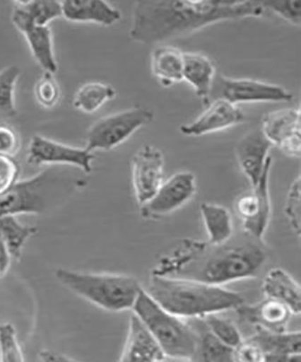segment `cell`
I'll return each mask as SVG.
<instances>
[{"label":"cell","instance_id":"cell-1","mask_svg":"<svg viewBox=\"0 0 301 362\" xmlns=\"http://www.w3.org/2000/svg\"><path fill=\"white\" fill-rule=\"evenodd\" d=\"M268 257L264 240L242 231L221 245L186 241L182 248L162 260L152 274L223 287L257 277Z\"/></svg>","mask_w":301,"mask_h":362},{"label":"cell","instance_id":"cell-2","mask_svg":"<svg viewBox=\"0 0 301 362\" xmlns=\"http://www.w3.org/2000/svg\"><path fill=\"white\" fill-rule=\"evenodd\" d=\"M259 1H155L141 0L132 11L129 37L150 45L177 40L216 23L262 18Z\"/></svg>","mask_w":301,"mask_h":362},{"label":"cell","instance_id":"cell-3","mask_svg":"<svg viewBox=\"0 0 301 362\" xmlns=\"http://www.w3.org/2000/svg\"><path fill=\"white\" fill-rule=\"evenodd\" d=\"M87 183L86 174L79 169L47 168L30 179L18 181L8 192L0 195V218L53 212Z\"/></svg>","mask_w":301,"mask_h":362},{"label":"cell","instance_id":"cell-4","mask_svg":"<svg viewBox=\"0 0 301 362\" xmlns=\"http://www.w3.org/2000/svg\"><path fill=\"white\" fill-rule=\"evenodd\" d=\"M145 291L162 308L182 319L235 311L244 303L240 293L222 286L154 274Z\"/></svg>","mask_w":301,"mask_h":362},{"label":"cell","instance_id":"cell-5","mask_svg":"<svg viewBox=\"0 0 301 362\" xmlns=\"http://www.w3.org/2000/svg\"><path fill=\"white\" fill-rule=\"evenodd\" d=\"M54 276L61 286L107 312L132 310L143 287L135 277L122 274L92 273L57 268Z\"/></svg>","mask_w":301,"mask_h":362},{"label":"cell","instance_id":"cell-6","mask_svg":"<svg viewBox=\"0 0 301 362\" xmlns=\"http://www.w3.org/2000/svg\"><path fill=\"white\" fill-rule=\"evenodd\" d=\"M132 312L156 339L165 356L193 358L199 337L187 322L162 308L145 289L141 291Z\"/></svg>","mask_w":301,"mask_h":362},{"label":"cell","instance_id":"cell-7","mask_svg":"<svg viewBox=\"0 0 301 362\" xmlns=\"http://www.w3.org/2000/svg\"><path fill=\"white\" fill-rule=\"evenodd\" d=\"M154 119L150 109L137 106L105 116L95 122L87 132L86 150L110 151L131 138Z\"/></svg>","mask_w":301,"mask_h":362},{"label":"cell","instance_id":"cell-8","mask_svg":"<svg viewBox=\"0 0 301 362\" xmlns=\"http://www.w3.org/2000/svg\"><path fill=\"white\" fill-rule=\"evenodd\" d=\"M216 99L225 100L237 105L242 103L290 102L293 99V95L284 87L273 83L254 79L230 78L216 74L208 105Z\"/></svg>","mask_w":301,"mask_h":362},{"label":"cell","instance_id":"cell-9","mask_svg":"<svg viewBox=\"0 0 301 362\" xmlns=\"http://www.w3.org/2000/svg\"><path fill=\"white\" fill-rule=\"evenodd\" d=\"M196 192L194 173L181 171L163 181L160 189L148 202L141 206L145 219H158L171 214L189 203Z\"/></svg>","mask_w":301,"mask_h":362},{"label":"cell","instance_id":"cell-10","mask_svg":"<svg viewBox=\"0 0 301 362\" xmlns=\"http://www.w3.org/2000/svg\"><path fill=\"white\" fill-rule=\"evenodd\" d=\"M273 161L268 164L258 185L251 192L242 194L235 202V212L240 218L244 231L264 239L271 216L268 179Z\"/></svg>","mask_w":301,"mask_h":362},{"label":"cell","instance_id":"cell-11","mask_svg":"<svg viewBox=\"0 0 301 362\" xmlns=\"http://www.w3.org/2000/svg\"><path fill=\"white\" fill-rule=\"evenodd\" d=\"M95 155L87 151L35 135L29 144L28 163L31 165H53L74 167L88 175L92 173Z\"/></svg>","mask_w":301,"mask_h":362},{"label":"cell","instance_id":"cell-12","mask_svg":"<svg viewBox=\"0 0 301 362\" xmlns=\"http://www.w3.org/2000/svg\"><path fill=\"white\" fill-rule=\"evenodd\" d=\"M261 130L273 145L284 154L300 158L301 113L300 109L285 108L266 113Z\"/></svg>","mask_w":301,"mask_h":362},{"label":"cell","instance_id":"cell-13","mask_svg":"<svg viewBox=\"0 0 301 362\" xmlns=\"http://www.w3.org/2000/svg\"><path fill=\"white\" fill-rule=\"evenodd\" d=\"M135 198L140 205L148 202L163 183L164 155L158 148L144 145L131 160Z\"/></svg>","mask_w":301,"mask_h":362},{"label":"cell","instance_id":"cell-14","mask_svg":"<svg viewBox=\"0 0 301 362\" xmlns=\"http://www.w3.org/2000/svg\"><path fill=\"white\" fill-rule=\"evenodd\" d=\"M273 144L265 137L261 128L246 134L235 147L236 158L242 173L247 177L252 189L258 185L268 164L273 161L268 157Z\"/></svg>","mask_w":301,"mask_h":362},{"label":"cell","instance_id":"cell-15","mask_svg":"<svg viewBox=\"0 0 301 362\" xmlns=\"http://www.w3.org/2000/svg\"><path fill=\"white\" fill-rule=\"evenodd\" d=\"M244 113L237 105L223 99L210 102L206 109L189 124L181 126V134L187 136H203L225 130L242 124Z\"/></svg>","mask_w":301,"mask_h":362},{"label":"cell","instance_id":"cell-16","mask_svg":"<svg viewBox=\"0 0 301 362\" xmlns=\"http://www.w3.org/2000/svg\"><path fill=\"white\" fill-rule=\"evenodd\" d=\"M165 357L156 339L137 316H129L127 337L118 362H158Z\"/></svg>","mask_w":301,"mask_h":362},{"label":"cell","instance_id":"cell-17","mask_svg":"<svg viewBox=\"0 0 301 362\" xmlns=\"http://www.w3.org/2000/svg\"><path fill=\"white\" fill-rule=\"evenodd\" d=\"M235 311L255 327L271 332H287L291 316L293 315L289 307L280 300L271 298L254 305L244 303Z\"/></svg>","mask_w":301,"mask_h":362},{"label":"cell","instance_id":"cell-18","mask_svg":"<svg viewBox=\"0 0 301 362\" xmlns=\"http://www.w3.org/2000/svg\"><path fill=\"white\" fill-rule=\"evenodd\" d=\"M12 22L25 35L32 54L45 72L56 74L58 66L54 57L53 37L50 28L31 24L15 15H12Z\"/></svg>","mask_w":301,"mask_h":362},{"label":"cell","instance_id":"cell-19","mask_svg":"<svg viewBox=\"0 0 301 362\" xmlns=\"http://www.w3.org/2000/svg\"><path fill=\"white\" fill-rule=\"evenodd\" d=\"M61 5V16L72 22H92L110 27L122 18L117 8L102 0H66Z\"/></svg>","mask_w":301,"mask_h":362},{"label":"cell","instance_id":"cell-20","mask_svg":"<svg viewBox=\"0 0 301 362\" xmlns=\"http://www.w3.org/2000/svg\"><path fill=\"white\" fill-rule=\"evenodd\" d=\"M216 69L208 57L196 52L183 53V81L189 83L203 105H208Z\"/></svg>","mask_w":301,"mask_h":362},{"label":"cell","instance_id":"cell-21","mask_svg":"<svg viewBox=\"0 0 301 362\" xmlns=\"http://www.w3.org/2000/svg\"><path fill=\"white\" fill-rule=\"evenodd\" d=\"M261 289L266 298L280 300L289 307L293 315H300V286L288 272L281 268L268 271L262 282Z\"/></svg>","mask_w":301,"mask_h":362},{"label":"cell","instance_id":"cell-22","mask_svg":"<svg viewBox=\"0 0 301 362\" xmlns=\"http://www.w3.org/2000/svg\"><path fill=\"white\" fill-rule=\"evenodd\" d=\"M152 74L161 86L170 87L183 81V52L172 45H160L152 50Z\"/></svg>","mask_w":301,"mask_h":362},{"label":"cell","instance_id":"cell-23","mask_svg":"<svg viewBox=\"0 0 301 362\" xmlns=\"http://www.w3.org/2000/svg\"><path fill=\"white\" fill-rule=\"evenodd\" d=\"M200 213L209 244L225 243L235 235L234 221L231 213L225 206L218 204L203 202L201 204Z\"/></svg>","mask_w":301,"mask_h":362},{"label":"cell","instance_id":"cell-24","mask_svg":"<svg viewBox=\"0 0 301 362\" xmlns=\"http://www.w3.org/2000/svg\"><path fill=\"white\" fill-rule=\"evenodd\" d=\"M300 331L271 332L256 328V334L250 337L260 346L265 355H280L289 357L300 354L301 336Z\"/></svg>","mask_w":301,"mask_h":362},{"label":"cell","instance_id":"cell-25","mask_svg":"<svg viewBox=\"0 0 301 362\" xmlns=\"http://www.w3.org/2000/svg\"><path fill=\"white\" fill-rule=\"evenodd\" d=\"M37 231L35 226L21 224L15 216L0 218V238L4 241L12 259H20L25 243Z\"/></svg>","mask_w":301,"mask_h":362},{"label":"cell","instance_id":"cell-26","mask_svg":"<svg viewBox=\"0 0 301 362\" xmlns=\"http://www.w3.org/2000/svg\"><path fill=\"white\" fill-rule=\"evenodd\" d=\"M12 15L40 27H48L50 22L61 16V2L52 0L16 2Z\"/></svg>","mask_w":301,"mask_h":362},{"label":"cell","instance_id":"cell-27","mask_svg":"<svg viewBox=\"0 0 301 362\" xmlns=\"http://www.w3.org/2000/svg\"><path fill=\"white\" fill-rule=\"evenodd\" d=\"M116 95L117 92L108 83H88L77 90L73 99V106L79 111L93 113L98 111L105 103L114 99Z\"/></svg>","mask_w":301,"mask_h":362},{"label":"cell","instance_id":"cell-28","mask_svg":"<svg viewBox=\"0 0 301 362\" xmlns=\"http://www.w3.org/2000/svg\"><path fill=\"white\" fill-rule=\"evenodd\" d=\"M19 76L20 70L16 66H8L0 71V116L14 117L17 115L14 93Z\"/></svg>","mask_w":301,"mask_h":362},{"label":"cell","instance_id":"cell-29","mask_svg":"<svg viewBox=\"0 0 301 362\" xmlns=\"http://www.w3.org/2000/svg\"><path fill=\"white\" fill-rule=\"evenodd\" d=\"M203 319L205 320L208 332L229 347L235 349L244 339L237 326L219 313L207 315Z\"/></svg>","mask_w":301,"mask_h":362},{"label":"cell","instance_id":"cell-30","mask_svg":"<svg viewBox=\"0 0 301 362\" xmlns=\"http://www.w3.org/2000/svg\"><path fill=\"white\" fill-rule=\"evenodd\" d=\"M199 351L203 362H234V349L223 344L208 331L199 337Z\"/></svg>","mask_w":301,"mask_h":362},{"label":"cell","instance_id":"cell-31","mask_svg":"<svg viewBox=\"0 0 301 362\" xmlns=\"http://www.w3.org/2000/svg\"><path fill=\"white\" fill-rule=\"evenodd\" d=\"M0 362H25L17 331L11 322L0 323Z\"/></svg>","mask_w":301,"mask_h":362},{"label":"cell","instance_id":"cell-32","mask_svg":"<svg viewBox=\"0 0 301 362\" xmlns=\"http://www.w3.org/2000/svg\"><path fill=\"white\" fill-rule=\"evenodd\" d=\"M37 101L45 108H52L60 98V88L54 74L44 72L35 87Z\"/></svg>","mask_w":301,"mask_h":362},{"label":"cell","instance_id":"cell-33","mask_svg":"<svg viewBox=\"0 0 301 362\" xmlns=\"http://www.w3.org/2000/svg\"><path fill=\"white\" fill-rule=\"evenodd\" d=\"M291 228L297 235H300L301 229V184L300 177H297L291 184L287 195L286 205L284 209Z\"/></svg>","mask_w":301,"mask_h":362},{"label":"cell","instance_id":"cell-34","mask_svg":"<svg viewBox=\"0 0 301 362\" xmlns=\"http://www.w3.org/2000/svg\"><path fill=\"white\" fill-rule=\"evenodd\" d=\"M265 11L268 9L290 24L300 27L301 22V2L297 0L287 1H262Z\"/></svg>","mask_w":301,"mask_h":362},{"label":"cell","instance_id":"cell-35","mask_svg":"<svg viewBox=\"0 0 301 362\" xmlns=\"http://www.w3.org/2000/svg\"><path fill=\"white\" fill-rule=\"evenodd\" d=\"M265 354L256 342L249 338L234 349L232 361L234 362H264Z\"/></svg>","mask_w":301,"mask_h":362},{"label":"cell","instance_id":"cell-36","mask_svg":"<svg viewBox=\"0 0 301 362\" xmlns=\"http://www.w3.org/2000/svg\"><path fill=\"white\" fill-rule=\"evenodd\" d=\"M19 166L12 157L0 155V195L8 192L18 182Z\"/></svg>","mask_w":301,"mask_h":362},{"label":"cell","instance_id":"cell-37","mask_svg":"<svg viewBox=\"0 0 301 362\" xmlns=\"http://www.w3.org/2000/svg\"><path fill=\"white\" fill-rule=\"evenodd\" d=\"M20 140L11 126L0 124V155L13 157L18 153Z\"/></svg>","mask_w":301,"mask_h":362},{"label":"cell","instance_id":"cell-38","mask_svg":"<svg viewBox=\"0 0 301 362\" xmlns=\"http://www.w3.org/2000/svg\"><path fill=\"white\" fill-rule=\"evenodd\" d=\"M41 362H80L66 355L57 354L49 350H43L40 352Z\"/></svg>","mask_w":301,"mask_h":362},{"label":"cell","instance_id":"cell-39","mask_svg":"<svg viewBox=\"0 0 301 362\" xmlns=\"http://www.w3.org/2000/svg\"><path fill=\"white\" fill-rule=\"evenodd\" d=\"M11 257L4 241L0 238V277L4 276L11 267Z\"/></svg>","mask_w":301,"mask_h":362},{"label":"cell","instance_id":"cell-40","mask_svg":"<svg viewBox=\"0 0 301 362\" xmlns=\"http://www.w3.org/2000/svg\"><path fill=\"white\" fill-rule=\"evenodd\" d=\"M287 358L280 355H265L264 362H286Z\"/></svg>","mask_w":301,"mask_h":362},{"label":"cell","instance_id":"cell-41","mask_svg":"<svg viewBox=\"0 0 301 362\" xmlns=\"http://www.w3.org/2000/svg\"><path fill=\"white\" fill-rule=\"evenodd\" d=\"M158 362H194L193 358H174L165 356Z\"/></svg>","mask_w":301,"mask_h":362},{"label":"cell","instance_id":"cell-42","mask_svg":"<svg viewBox=\"0 0 301 362\" xmlns=\"http://www.w3.org/2000/svg\"><path fill=\"white\" fill-rule=\"evenodd\" d=\"M286 362H301V355L294 354L287 358Z\"/></svg>","mask_w":301,"mask_h":362}]
</instances>
